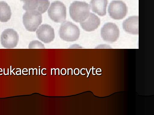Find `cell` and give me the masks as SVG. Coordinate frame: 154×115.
<instances>
[{
    "mask_svg": "<svg viewBox=\"0 0 154 115\" xmlns=\"http://www.w3.org/2000/svg\"><path fill=\"white\" fill-rule=\"evenodd\" d=\"M38 38L45 43H48L53 40L54 37V30L50 25L43 24L36 31Z\"/></svg>",
    "mask_w": 154,
    "mask_h": 115,
    "instance_id": "9",
    "label": "cell"
},
{
    "mask_svg": "<svg viewBox=\"0 0 154 115\" xmlns=\"http://www.w3.org/2000/svg\"><path fill=\"white\" fill-rule=\"evenodd\" d=\"M78 69V73L77 74V75H78L79 74V72H79V69Z\"/></svg>",
    "mask_w": 154,
    "mask_h": 115,
    "instance_id": "21",
    "label": "cell"
},
{
    "mask_svg": "<svg viewBox=\"0 0 154 115\" xmlns=\"http://www.w3.org/2000/svg\"><path fill=\"white\" fill-rule=\"evenodd\" d=\"M29 48H44L43 45L37 40H34L31 42L29 45Z\"/></svg>",
    "mask_w": 154,
    "mask_h": 115,
    "instance_id": "14",
    "label": "cell"
},
{
    "mask_svg": "<svg viewBox=\"0 0 154 115\" xmlns=\"http://www.w3.org/2000/svg\"><path fill=\"white\" fill-rule=\"evenodd\" d=\"M31 69H32V75H34V69H33L32 68L30 69V70Z\"/></svg>",
    "mask_w": 154,
    "mask_h": 115,
    "instance_id": "20",
    "label": "cell"
},
{
    "mask_svg": "<svg viewBox=\"0 0 154 115\" xmlns=\"http://www.w3.org/2000/svg\"><path fill=\"white\" fill-rule=\"evenodd\" d=\"M107 0H91L90 5L92 10L100 16L106 14Z\"/></svg>",
    "mask_w": 154,
    "mask_h": 115,
    "instance_id": "12",
    "label": "cell"
},
{
    "mask_svg": "<svg viewBox=\"0 0 154 115\" xmlns=\"http://www.w3.org/2000/svg\"><path fill=\"white\" fill-rule=\"evenodd\" d=\"M101 35L105 41L113 42L118 39L119 35L118 27L115 24L108 22L105 24L101 30Z\"/></svg>",
    "mask_w": 154,
    "mask_h": 115,
    "instance_id": "6",
    "label": "cell"
},
{
    "mask_svg": "<svg viewBox=\"0 0 154 115\" xmlns=\"http://www.w3.org/2000/svg\"><path fill=\"white\" fill-rule=\"evenodd\" d=\"M11 10L10 6L5 1H0V21L6 22L11 18Z\"/></svg>",
    "mask_w": 154,
    "mask_h": 115,
    "instance_id": "13",
    "label": "cell"
},
{
    "mask_svg": "<svg viewBox=\"0 0 154 115\" xmlns=\"http://www.w3.org/2000/svg\"><path fill=\"white\" fill-rule=\"evenodd\" d=\"M52 69V70H53V69H54V70H55V74H54V75H56V69H55V68H53V69Z\"/></svg>",
    "mask_w": 154,
    "mask_h": 115,
    "instance_id": "19",
    "label": "cell"
},
{
    "mask_svg": "<svg viewBox=\"0 0 154 115\" xmlns=\"http://www.w3.org/2000/svg\"><path fill=\"white\" fill-rule=\"evenodd\" d=\"M18 40L17 33L12 29H6L2 34L1 43L5 48L11 49L15 47L17 44Z\"/></svg>",
    "mask_w": 154,
    "mask_h": 115,
    "instance_id": "7",
    "label": "cell"
},
{
    "mask_svg": "<svg viewBox=\"0 0 154 115\" xmlns=\"http://www.w3.org/2000/svg\"><path fill=\"white\" fill-rule=\"evenodd\" d=\"M91 69H90V71H89V72L88 73V76H87V77H88V76L89 74V73H90V71Z\"/></svg>",
    "mask_w": 154,
    "mask_h": 115,
    "instance_id": "23",
    "label": "cell"
},
{
    "mask_svg": "<svg viewBox=\"0 0 154 115\" xmlns=\"http://www.w3.org/2000/svg\"><path fill=\"white\" fill-rule=\"evenodd\" d=\"M69 12L73 20L80 23L88 17L90 13V6L85 2L75 1L70 4Z\"/></svg>",
    "mask_w": 154,
    "mask_h": 115,
    "instance_id": "1",
    "label": "cell"
},
{
    "mask_svg": "<svg viewBox=\"0 0 154 115\" xmlns=\"http://www.w3.org/2000/svg\"><path fill=\"white\" fill-rule=\"evenodd\" d=\"M52 68L51 69V75H52Z\"/></svg>",
    "mask_w": 154,
    "mask_h": 115,
    "instance_id": "22",
    "label": "cell"
},
{
    "mask_svg": "<svg viewBox=\"0 0 154 115\" xmlns=\"http://www.w3.org/2000/svg\"><path fill=\"white\" fill-rule=\"evenodd\" d=\"M39 75H40V69H39Z\"/></svg>",
    "mask_w": 154,
    "mask_h": 115,
    "instance_id": "25",
    "label": "cell"
},
{
    "mask_svg": "<svg viewBox=\"0 0 154 115\" xmlns=\"http://www.w3.org/2000/svg\"><path fill=\"white\" fill-rule=\"evenodd\" d=\"M84 69L85 70V68H82V69H81V70H80V73H81V75H85V74H82V69Z\"/></svg>",
    "mask_w": 154,
    "mask_h": 115,
    "instance_id": "16",
    "label": "cell"
},
{
    "mask_svg": "<svg viewBox=\"0 0 154 115\" xmlns=\"http://www.w3.org/2000/svg\"><path fill=\"white\" fill-rule=\"evenodd\" d=\"M24 4L23 9L26 11L36 10L41 14L48 9L50 2L48 0H21Z\"/></svg>",
    "mask_w": 154,
    "mask_h": 115,
    "instance_id": "8",
    "label": "cell"
},
{
    "mask_svg": "<svg viewBox=\"0 0 154 115\" xmlns=\"http://www.w3.org/2000/svg\"><path fill=\"white\" fill-rule=\"evenodd\" d=\"M69 69L68 68L67 69V75H69Z\"/></svg>",
    "mask_w": 154,
    "mask_h": 115,
    "instance_id": "24",
    "label": "cell"
},
{
    "mask_svg": "<svg viewBox=\"0 0 154 115\" xmlns=\"http://www.w3.org/2000/svg\"><path fill=\"white\" fill-rule=\"evenodd\" d=\"M80 30L76 25L69 21L63 22L59 29V35L63 40L73 42L77 40L80 35Z\"/></svg>",
    "mask_w": 154,
    "mask_h": 115,
    "instance_id": "2",
    "label": "cell"
},
{
    "mask_svg": "<svg viewBox=\"0 0 154 115\" xmlns=\"http://www.w3.org/2000/svg\"><path fill=\"white\" fill-rule=\"evenodd\" d=\"M29 75H30V69H29Z\"/></svg>",
    "mask_w": 154,
    "mask_h": 115,
    "instance_id": "26",
    "label": "cell"
},
{
    "mask_svg": "<svg viewBox=\"0 0 154 115\" xmlns=\"http://www.w3.org/2000/svg\"><path fill=\"white\" fill-rule=\"evenodd\" d=\"M50 19L57 23L63 22L66 18V8L64 4L59 1H55L51 4L48 10Z\"/></svg>",
    "mask_w": 154,
    "mask_h": 115,
    "instance_id": "4",
    "label": "cell"
},
{
    "mask_svg": "<svg viewBox=\"0 0 154 115\" xmlns=\"http://www.w3.org/2000/svg\"><path fill=\"white\" fill-rule=\"evenodd\" d=\"M108 11L111 18L119 20L126 16L127 8L126 4L123 1L114 0L110 3Z\"/></svg>",
    "mask_w": 154,
    "mask_h": 115,
    "instance_id": "5",
    "label": "cell"
},
{
    "mask_svg": "<svg viewBox=\"0 0 154 115\" xmlns=\"http://www.w3.org/2000/svg\"><path fill=\"white\" fill-rule=\"evenodd\" d=\"M138 16L129 17L123 22L122 25L124 30L128 33L134 35L138 34Z\"/></svg>",
    "mask_w": 154,
    "mask_h": 115,
    "instance_id": "11",
    "label": "cell"
},
{
    "mask_svg": "<svg viewBox=\"0 0 154 115\" xmlns=\"http://www.w3.org/2000/svg\"><path fill=\"white\" fill-rule=\"evenodd\" d=\"M23 21L27 30L31 32L35 31L42 22V16L37 11H26L23 16Z\"/></svg>",
    "mask_w": 154,
    "mask_h": 115,
    "instance_id": "3",
    "label": "cell"
},
{
    "mask_svg": "<svg viewBox=\"0 0 154 115\" xmlns=\"http://www.w3.org/2000/svg\"><path fill=\"white\" fill-rule=\"evenodd\" d=\"M56 69V70L57 69H58V75H60V70H59V68H57Z\"/></svg>",
    "mask_w": 154,
    "mask_h": 115,
    "instance_id": "17",
    "label": "cell"
},
{
    "mask_svg": "<svg viewBox=\"0 0 154 115\" xmlns=\"http://www.w3.org/2000/svg\"><path fill=\"white\" fill-rule=\"evenodd\" d=\"M100 18L94 14L90 13L88 18L80 22L82 28L87 31H91L96 29L100 24Z\"/></svg>",
    "mask_w": 154,
    "mask_h": 115,
    "instance_id": "10",
    "label": "cell"
},
{
    "mask_svg": "<svg viewBox=\"0 0 154 115\" xmlns=\"http://www.w3.org/2000/svg\"><path fill=\"white\" fill-rule=\"evenodd\" d=\"M71 69V70H72V74L71 75H73V70H72V68H69V69Z\"/></svg>",
    "mask_w": 154,
    "mask_h": 115,
    "instance_id": "18",
    "label": "cell"
},
{
    "mask_svg": "<svg viewBox=\"0 0 154 115\" xmlns=\"http://www.w3.org/2000/svg\"><path fill=\"white\" fill-rule=\"evenodd\" d=\"M45 69V70H46V68H43V69H42V70H41V73H42V75H46V73H45V74H43V73H42V71H43V69Z\"/></svg>",
    "mask_w": 154,
    "mask_h": 115,
    "instance_id": "15",
    "label": "cell"
}]
</instances>
